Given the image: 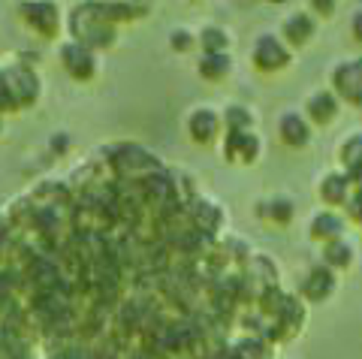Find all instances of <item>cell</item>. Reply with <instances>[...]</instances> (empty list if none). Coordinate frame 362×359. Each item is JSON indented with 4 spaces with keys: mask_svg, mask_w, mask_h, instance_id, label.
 I'll return each instance as SVG.
<instances>
[{
    "mask_svg": "<svg viewBox=\"0 0 362 359\" xmlns=\"http://www.w3.org/2000/svg\"><path fill=\"white\" fill-rule=\"evenodd\" d=\"M190 42H194V40H190V33H187V30H175V33H173V46H175L178 52H185Z\"/></svg>",
    "mask_w": 362,
    "mask_h": 359,
    "instance_id": "obj_26",
    "label": "cell"
},
{
    "mask_svg": "<svg viewBox=\"0 0 362 359\" xmlns=\"http://www.w3.org/2000/svg\"><path fill=\"white\" fill-rule=\"evenodd\" d=\"M61 66L66 70V76L76 78V82H90L97 76V52H90L78 42H64L61 46Z\"/></svg>",
    "mask_w": 362,
    "mask_h": 359,
    "instance_id": "obj_5",
    "label": "cell"
},
{
    "mask_svg": "<svg viewBox=\"0 0 362 359\" xmlns=\"http://www.w3.org/2000/svg\"><path fill=\"white\" fill-rule=\"evenodd\" d=\"M326 263L332 266H347L350 263V248L341 242H329V248H326Z\"/></svg>",
    "mask_w": 362,
    "mask_h": 359,
    "instance_id": "obj_24",
    "label": "cell"
},
{
    "mask_svg": "<svg viewBox=\"0 0 362 359\" xmlns=\"http://www.w3.org/2000/svg\"><path fill=\"white\" fill-rule=\"evenodd\" d=\"M199 42H202V49H206V54H223L230 40H226V33L221 28H206L199 33Z\"/></svg>",
    "mask_w": 362,
    "mask_h": 359,
    "instance_id": "obj_21",
    "label": "cell"
},
{
    "mask_svg": "<svg viewBox=\"0 0 362 359\" xmlns=\"http://www.w3.org/2000/svg\"><path fill=\"white\" fill-rule=\"evenodd\" d=\"M354 30H356V37L362 40V16H356V18H354Z\"/></svg>",
    "mask_w": 362,
    "mask_h": 359,
    "instance_id": "obj_29",
    "label": "cell"
},
{
    "mask_svg": "<svg viewBox=\"0 0 362 359\" xmlns=\"http://www.w3.org/2000/svg\"><path fill=\"white\" fill-rule=\"evenodd\" d=\"M257 215L275 220V223H287L293 218V203L290 199H266V203L257 208Z\"/></svg>",
    "mask_w": 362,
    "mask_h": 359,
    "instance_id": "obj_16",
    "label": "cell"
},
{
    "mask_svg": "<svg viewBox=\"0 0 362 359\" xmlns=\"http://www.w3.org/2000/svg\"><path fill=\"white\" fill-rule=\"evenodd\" d=\"M281 139L293 145V148H302L308 142V124L299 115H284L281 118Z\"/></svg>",
    "mask_w": 362,
    "mask_h": 359,
    "instance_id": "obj_13",
    "label": "cell"
},
{
    "mask_svg": "<svg viewBox=\"0 0 362 359\" xmlns=\"http://www.w3.org/2000/svg\"><path fill=\"white\" fill-rule=\"evenodd\" d=\"M335 85L347 100L354 103H362V64H350V66H341L335 76Z\"/></svg>",
    "mask_w": 362,
    "mask_h": 359,
    "instance_id": "obj_11",
    "label": "cell"
},
{
    "mask_svg": "<svg viewBox=\"0 0 362 359\" xmlns=\"http://www.w3.org/2000/svg\"><path fill=\"white\" fill-rule=\"evenodd\" d=\"M187 130H190V139L199 142V145H209L221 130V118L214 115L211 109H197L194 115L187 118Z\"/></svg>",
    "mask_w": 362,
    "mask_h": 359,
    "instance_id": "obj_8",
    "label": "cell"
},
{
    "mask_svg": "<svg viewBox=\"0 0 362 359\" xmlns=\"http://www.w3.org/2000/svg\"><path fill=\"white\" fill-rule=\"evenodd\" d=\"M235 353H239V359H263L266 356V344L259 339H245L239 347H233Z\"/></svg>",
    "mask_w": 362,
    "mask_h": 359,
    "instance_id": "obj_23",
    "label": "cell"
},
{
    "mask_svg": "<svg viewBox=\"0 0 362 359\" xmlns=\"http://www.w3.org/2000/svg\"><path fill=\"white\" fill-rule=\"evenodd\" d=\"M4 82H6V91H9V100H13L16 112L37 106L42 85H40L37 70H33L28 61H16V64L4 66Z\"/></svg>",
    "mask_w": 362,
    "mask_h": 359,
    "instance_id": "obj_3",
    "label": "cell"
},
{
    "mask_svg": "<svg viewBox=\"0 0 362 359\" xmlns=\"http://www.w3.org/2000/svg\"><path fill=\"white\" fill-rule=\"evenodd\" d=\"M103 163H106L109 175L121 184H145L148 178L163 172L160 160H157L151 151H145L133 142L112 145V148L106 151V157H103Z\"/></svg>",
    "mask_w": 362,
    "mask_h": 359,
    "instance_id": "obj_1",
    "label": "cell"
},
{
    "mask_svg": "<svg viewBox=\"0 0 362 359\" xmlns=\"http://www.w3.org/2000/svg\"><path fill=\"white\" fill-rule=\"evenodd\" d=\"M308 115L317 121V124H326V121L335 115V100H332V94H314L308 100Z\"/></svg>",
    "mask_w": 362,
    "mask_h": 359,
    "instance_id": "obj_17",
    "label": "cell"
},
{
    "mask_svg": "<svg viewBox=\"0 0 362 359\" xmlns=\"http://www.w3.org/2000/svg\"><path fill=\"white\" fill-rule=\"evenodd\" d=\"M320 194H323L326 203H341V199L347 196V178L344 175H326Z\"/></svg>",
    "mask_w": 362,
    "mask_h": 359,
    "instance_id": "obj_20",
    "label": "cell"
},
{
    "mask_svg": "<svg viewBox=\"0 0 362 359\" xmlns=\"http://www.w3.org/2000/svg\"><path fill=\"white\" fill-rule=\"evenodd\" d=\"M287 61H290V54H287L284 46H281L278 37H259L257 40V46H254V64L263 73H275V70H281V66H287Z\"/></svg>",
    "mask_w": 362,
    "mask_h": 359,
    "instance_id": "obj_6",
    "label": "cell"
},
{
    "mask_svg": "<svg viewBox=\"0 0 362 359\" xmlns=\"http://www.w3.org/2000/svg\"><path fill=\"white\" fill-rule=\"evenodd\" d=\"M214 359H239V353H235V351H221Z\"/></svg>",
    "mask_w": 362,
    "mask_h": 359,
    "instance_id": "obj_28",
    "label": "cell"
},
{
    "mask_svg": "<svg viewBox=\"0 0 362 359\" xmlns=\"http://www.w3.org/2000/svg\"><path fill=\"white\" fill-rule=\"evenodd\" d=\"M94 9L100 13V18H106L109 25H121V21H133L148 13L145 4H118V0H106V4H94Z\"/></svg>",
    "mask_w": 362,
    "mask_h": 359,
    "instance_id": "obj_10",
    "label": "cell"
},
{
    "mask_svg": "<svg viewBox=\"0 0 362 359\" xmlns=\"http://www.w3.org/2000/svg\"><path fill=\"white\" fill-rule=\"evenodd\" d=\"M344 160H347V166H350V172L362 178V136L347 142V148H344Z\"/></svg>",
    "mask_w": 362,
    "mask_h": 359,
    "instance_id": "obj_22",
    "label": "cell"
},
{
    "mask_svg": "<svg viewBox=\"0 0 362 359\" xmlns=\"http://www.w3.org/2000/svg\"><path fill=\"white\" fill-rule=\"evenodd\" d=\"M0 133H4V115H0Z\"/></svg>",
    "mask_w": 362,
    "mask_h": 359,
    "instance_id": "obj_30",
    "label": "cell"
},
{
    "mask_svg": "<svg viewBox=\"0 0 362 359\" xmlns=\"http://www.w3.org/2000/svg\"><path fill=\"white\" fill-rule=\"evenodd\" d=\"M187 206H190V227H194L197 233L209 235V233H214V230L221 227L223 215H221V208H218V206L206 203V199H190Z\"/></svg>",
    "mask_w": 362,
    "mask_h": 359,
    "instance_id": "obj_7",
    "label": "cell"
},
{
    "mask_svg": "<svg viewBox=\"0 0 362 359\" xmlns=\"http://www.w3.org/2000/svg\"><path fill=\"white\" fill-rule=\"evenodd\" d=\"M329 290H332V272L329 269H314V272L305 278V284H302V293L314 299V302H320L329 296Z\"/></svg>",
    "mask_w": 362,
    "mask_h": 359,
    "instance_id": "obj_12",
    "label": "cell"
},
{
    "mask_svg": "<svg viewBox=\"0 0 362 359\" xmlns=\"http://www.w3.org/2000/svg\"><path fill=\"white\" fill-rule=\"evenodd\" d=\"M223 121H226V127H230V133H251V124H254L251 112L245 106H230L223 112Z\"/></svg>",
    "mask_w": 362,
    "mask_h": 359,
    "instance_id": "obj_18",
    "label": "cell"
},
{
    "mask_svg": "<svg viewBox=\"0 0 362 359\" xmlns=\"http://www.w3.org/2000/svg\"><path fill=\"white\" fill-rule=\"evenodd\" d=\"M341 233V220L335 215H317L314 223H311V235L314 239H335Z\"/></svg>",
    "mask_w": 362,
    "mask_h": 359,
    "instance_id": "obj_19",
    "label": "cell"
},
{
    "mask_svg": "<svg viewBox=\"0 0 362 359\" xmlns=\"http://www.w3.org/2000/svg\"><path fill=\"white\" fill-rule=\"evenodd\" d=\"M354 215H359V218H362V190H359L356 199H354Z\"/></svg>",
    "mask_w": 362,
    "mask_h": 359,
    "instance_id": "obj_27",
    "label": "cell"
},
{
    "mask_svg": "<svg viewBox=\"0 0 362 359\" xmlns=\"http://www.w3.org/2000/svg\"><path fill=\"white\" fill-rule=\"evenodd\" d=\"M66 25H70L73 42H78V46H85L90 52H106L115 46V40H118V28L109 25L106 18H100L94 4L73 6L70 16H66Z\"/></svg>",
    "mask_w": 362,
    "mask_h": 359,
    "instance_id": "obj_2",
    "label": "cell"
},
{
    "mask_svg": "<svg viewBox=\"0 0 362 359\" xmlns=\"http://www.w3.org/2000/svg\"><path fill=\"white\" fill-rule=\"evenodd\" d=\"M311 30H314V25H311V18L308 16H290L287 21H284V37H287V42H293V46H302V42H308L311 40Z\"/></svg>",
    "mask_w": 362,
    "mask_h": 359,
    "instance_id": "obj_15",
    "label": "cell"
},
{
    "mask_svg": "<svg viewBox=\"0 0 362 359\" xmlns=\"http://www.w3.org/2000/svg\"><path fill=\"white\" fill-rule=\"evenodd\" d=\"M4 112H16V109H13V100H9V91H6L4 70H0V115H4Z\"/></svg>",
    "mask_w": 362,
    "mask_h": 359,
    "instance_id": "obj_25",
    "label": "cell"
},
{
    "mask_svg": "<svg viewBox=\"0 0 362 359\" xmlns=\"http://www.w3.org/2000/svg\"><path fill=\"white\" fill-rule=\"evenodd\" d=\"M18 16L42 40L58 37V30H61V9H58V4H49V0H30V4H21Z\"/></svg>",
    "mask_w": 362,
    "mask_h": 359,
    "instance_id": "obj_4",
    "label": "cell"
},
{
    "mask_svg": "<svg viewBox=\"0 0 362 359\" xmlns=\"http://www.w3.org/2000/svg\"><path fill=\"white\" fill-rule=\"evenodd\" d=\"M223 151L230 160H242V163H254L257 154H259V139L254 133H230L226 136Z\"/></svg>",
    "mask_w": 362,
    "mask_h": 359,
    "instance_id": "obj_9",
    "label": "cell"
},
{
    "mask_svg": "<svg viewBox=\"0 0 362 359\" xmlns=\"http://www.w3.org/2000/svg\"><path fill=\"white\" fill-rule=\"evenodd\" d=\"M230 73V58L223 54H202L199 58V76L209 78V82H221V78Z\"/></svg>",
    "mask_w": 362,
    "mask_h": 359,
    "instance_id": "obj_14",
    "label": "cell"
}]
</instances>
